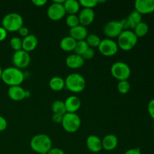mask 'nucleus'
I'll return each mask as SVG.
<instances>
[{
    "label": "nucleus",
    "instance_id": "nucleus-30",
    "mask_svg": "<svg viewBox=\"0 0 154 154\" xmlns=\"http://www.w3.org/2000/svg\"><path fill=\"white\" fill-rule=\"evenodd\" d=\"M9 44H10V46L12 49L14 51H18L22 50V39L20 37H13L11 38L10 42H9Z\"/></svg>",
    "mask_w": 154,
    "mask_h": 154
},
{
    "label": "nucleus",
    "instance_id": "nucleus-22",
    "mask_svg": "<svg viewBox=\"0 0 154 154\" xmlns=\"http://www.w3.org/2000/svg\"><path fill=\"white\" fill-rule=\"evenodd\" d=\"M66 13L71 14H77L80 11V5L79 2L76 0H66L65 3L63 4Z\"/></svg>",
    "mask_w": 154,
    "mask_h": 154
},
{
    "label": "nucleus",
    "instance_id": "nucleus-2",
    "mask_svg": "<svg viewBox=\"0 0 154 154\" xmlns=\"http://www.w3.org/2000/svg\"><path fill=\"white\" fill-rule=\"evenodd\" d=\"M30 147L33 151L38 154L48 153L52 148V141L48 135L38 134L32 138Z\"/></svg>",
    "mask_w": 154,
    "mask_h": 154
},
{
    "label": "nucleus",
    "instance_id": "nucleus-14",
    "mask_svg": "<svg viewBox=\"0 0 154 154\" xmlns=\"http://www.w3.org/2000/svg\"><path fill=\"white\" fill-rule=\"evenodd\" d=\"M86 145L92 153H99L102 150V139L97 135H91L87 137L86 140Z\"/></svg>",
    "mask_w": 154,
    "mask_h": 154
},
{
    "label": "nucleus",
    "instance_id": "nucleus-41",
    "mask_svg": "<svg viewBox=\"0 0 154 154\" xmlns=\"http://www.w3.org/2000/svg\"><path fill=\"white\" fill-rule=\"evenodd\" d=\"M124 154H141V151L140 148L135 147V148L129 149V150L125 152Z\"/></svg>",
    "mask_w": 154,
    "mask_h": 154
},
{
    "label": "nucleus",
    "instance_id": "nucleus-7",
    "mask_svg": "<svg viewBox=\"0 0 154 154\" xmlns=\"http://www.w3.org/2000/svg\"><path fill=\"white\" fill-rule=\"evenodd\" d=\"M111 73L119 81H128L131 75V69L123 62H116L111 66Z\"/></svg>",
    "mask_w": 154,
    "mask_h": 154
},
{
    "label": "nucleus",
    "instance_id": "nucleus-25",
    "mask_svg": "<svg viewBox=\"0 0 154 154\" xmlns=\"http://www.w3.org/2000/svg\"><path fill=\"white\" fill-rule=\"evenodd\" d=\"M149 31V26L147 23L141 21L134 29V33L138 38H142L147 34Z\"/></svg>",
    "mask_w": 154,
    "mask_h": 154
},
{
    "label": "nucleus",
    "instance_id": "nucleus-29",
    "mask_svg": "<svg viewBox=\"0 0 154 154\" xmlns=\"http://www.w3.org/2000/svg\"><path fill=\"white\" fill-rule=\"evenodd\" d=\"M131 88L130 84L128 81H120L117 84V90L121 94H126Z\"/></svg>",
    "mask_w": 154,
    "mask_h": 154
},
{
    "label": "nucleus",
    "instance_id": "nucleus-38",
    "mask_svg": "<svg viewBox=\"0 0 154 154\" xmlns=\"http://www.w3.org/2000/svg\"><path fill=\"white\" fill-rule=\"evenodd\" d=\"M63 115L59 114H54L52 116V121L55 123H61L63 121Z\"/></svg>",
    "mask_w": 154,
    "mask_h": 154
},
{
    "label": "nucleus",
    "instance_id": "nucleus-24",
    "mask_svg": "<svg viewBox=\"0 0 154 154\" xmlns=\"http://www.w3.org/2000/svg\"><path fill=\"white\" fill-rule=\"evenodd\" d=\"M127 19L129 20V24H130V29H134L135 27L142 21L141 20H142V15L140 13H138L137 11L134 10L133 11H132L129 14Z\"/></svg>",
    "mask_w": 154,
    "mask_h": 154
},
{
    "label": "nucleus",
    "instance_id": "nucleus-15",
    "mask_svg": "<svg viewBox=\"0 0 154 154\" xmlns=\"http://www.w3.org/2000/svg\"><path fill=\"white\" fill-rule=\"evenodd\" d=\"M8 96L11 100L20 102L26 99V90L21 86L10 87L8 90Z\"/></svg>",
    "mask_w": 154,
    "mask_h": 154
},
{
    "label": "nucleus",
    "instance_id": "nucleus-21",
    "mask_svg": "<svg viewBox=\"0 0 154 154\" xmlns=\"http://www.w3.org/2000/svg\"><path fill=\"white\" fill-rule=\"evenodd\" d=\"M77 42L71 36H66L63 38L60 42V47L63 51L66 52H71L74 51L75 46H76Z\"/></svg>",
    "mask_w": 154,
    "mask_h": 154
},
{
    "label": "nucleus",
    "instance_id": "nucleus-18",
    "mask_svg": "<svg viewBox=\"0 0 154 154\" xmlns=\"http://www.w3.org/2000/svg\"><path fill=\"white\" fill-rule=\"evenodd\" d=\"M88 35V31L85 26L78 25L69 30V36L75 39L76 42L84 41L87 38Z\"/></svg>",
    "mask_w": 154,
    "mask_h": 154
},
{
    "label": "nucleus",
    "instance_id": "nucleus-36",
    "mask_svg": "<svg viewBox=\"0 0 154 154\" xmlns=\"http://www.w3.org/2000/svg\"><path fill=\"white\" fill-rule=\"evenodd\" d=\"M8 127V122L5 117L0 115V132H3Z\"/></svg>",
    "mask_w": 154,
    "mask_h": 154
},
{
    "label": "nucleus",
    "instance_id": "nucleus-32",
    "mask_svg": "<svg viewBox=\"0 0 154 154\" xmlns=\"http://www.w3.org/2000/svg\"><path fill=\"white\" fill-rule=\"evenodd\" d=\"M79 3L81 6L84 7V8L93 9L99 4V2L98 0H81Z\"/></svg>",
    "mask_w": 154,
    "mask_h": 154
},
{
    "label": "nucleus",
    "instance_id": "nucleus-12",
    "mask_svg": "<svg viewBox=\"0 0 154 154\" xmlns=\"http://www.w3.org/2000/svg\"><path fill=\"white\" fill-rule=\"evenodd\" d=\"M135 10L141 15L154 12V0H136Z\"/></svg>",
    "mask_w": 154,
    "mask_h": 154
},
{
    "label": "nucleus",
    "instance_id": "nucleus-13",
    "mask_svg": "<svg viewBox=\"0 0 154 154\" xmlns=\"http://www.w3.org/2000/svg\"><path fill=\"white\" fill-rule=\"evenodd\" d=\"M80 25L83 26H90L95 19V12L93 9L84 8L80 11L78 14Z\"/></svg>",
    "mask_w": 154,
    "mask_h": 154
},
{
    "label": "nucleus",
    "instance_id": "nucleus-40",
    "mask_svg": "<svg viewBox=\"0 0 154 154\" xmlns=\"http://www.w3.org/2000/svg\"><path fill=\"white\" fill-rule=\"evenodd\" d=\"M8 32L3 28L2 26H0V42H2L7 38Z\"/></svg>",
    "mask_w": 154,
    "mask_h": 154
},
{
    "label": "nucleus",
    "instance_id": "nucleus-23",
    "mask_svg": "<svg viewBox=\"0 0 154 154\" xmlns=\"http://www.w3.org/2000/svg\"><path fill=\"white\" fill-rule=\"evenodd\" d=\"M49 87L53 91H61L65 88V80L61 77H53L49 81Z\"/></svg>",
    "mask_w": 154,
    "mask_h": 154
},
{
    "label": "nucleus",
    "instance_id": "nucleus-33",
    "mask_svg": "<svg viewBox=\"0 0 154 154\" xmlns=\"http://www.w3.org/2000/svg\"><path fill=\"white\" fill-rule=\"evenodd\" d=\"M95 56V51L93 48H89L87 51L84 52V54L82 55V57L84 60H89L93 58Z\"/></svg>",
    "mask_w": 154,
    "mask_h": 154
},
{
    "label": "nucleus",
    "instance_id": "nucleus-46",
    "mask_svg": "<svg viewBox=\"0 0 154 154\" xmlns=\"http://www.w3.org/2000/svg\"><path fill=\"white\" fill-rule=\"evenodd\" d=\"M40 154H48V153H40Z\"/></svg>",
    "mask_w": 154,
    "mask_h": 154
},
{
    "label": "nucleus",
    "instance_id": "nucleus-44",
    "mask_svg": "<svg viewBox=\"0 0 154 154\" xmlns=\"http://www.w3.org/2000/svg\"><path fill=\"white\" fill-rule=\"evenodd\" d=\"M30 96V92L28 91V90H26V98H29Z\"/></svg>",
    "mask_w": 154,
    "mask_h": 154
},
{
    "label": "nucleus",
    "instance_id": "nucleus-5",
    "mask_svg": "<svg viewBox=\"0 0 154 154\" xmlns=\"http://www.w3.org/2000/svg\"><path fill=\"white\" fill-rule=\"evenodd\" d=\"M138 37L135 35L133 31L123 30L117 37V45L120 49L124 51H131L138 43Z\"/></svg>",
    "mask_w": 154,
    "mask_h": 154
},
{
    "label": "nucleus",
    "instance_id": "nucleus-17",
    "mask_svg": "<svg viewBox=\"0 0 154 154\" xmlns=\"http://www.w3.org/2000/svg\"><path fill=\"white\" fill-rule=\"evenodd\" d=\"M85 63V60L82 56L78 54H71L66 59V64L69 68L72 69H78L82 67Z\"/></svg>",
    "mask_w": 154,
    "mask_h": 154
},
{
    "label": "nucleus",
    "instance_id": "nucleus-9",
    "mask_svg": "<svg viewBox=\"0 0 154 154\" xmlns=\"http://www.w3.org/2000/svg\"><path fill=\"white\" fill-rule=\"evenodd\" d=\"M98 49L101 54L105 57H112L117 54L119 48L117 42L113 39L105 38L101 41Z\"/></svg>",
    "mask_w": 154,
    "mask_h": 154
},
{
    "label": "nucleus",
    "instance_id": "nucleus-1",
    "mask_svg": "<svg viewBox=\"0 0 154 154\" xmlns=\"http://www.w3.org/2000/svg\"><path fill=\"white\" fill-rule=\"evenodd\" d=\"M25 75L22 70L16 67H8L2 70L1 80L10 87L20 86L23 82Z\"/></svg>",
    "mask_w": 154,
    "mask_h": 154
},
{
    "label": "nucleus",
    "instance_id": "nucleus-10",
    "mask_svg": "<svg viewBox=\"0 0 154 154\" xmlns=\"http://www.w3.org/2000/svg\"><path fill=\"white\" fill-rule=\"evenodd\" d=\"M66 14L63 4H58V3L55 2H53L48 7V11H47L48 17L51 20L54 21H57L63 19Z\"/></svg>",
    "mask_w": 154,
    "mask_h": 154
},
{
    "label": "nucleus",
    "instance_id": "nucleus-45",
    "mask_svg": "<svg viewBox=\"0 0 154 154\" xmlns=\"http://www.w3.org/2000/svg\"><path fill=\"white\" fill-rule=\"evenodd\" d=\"M2 69L1 66H0V80L2 78Z\"/></svg>",
    "mask_w": 154,
    "mask_h": 154
},
{
    "label": "nucleus",
    "instance_id": "nucleus-34",
    "mask_svg": "<svg viewBox=\"0 0 154 154\" xmlns=\"http://www.w3.org/2000/svg\"><path fill=\"white\" fill-rule=\"evenodd\" d=\"M147 111L150 117L154 120V99H151L147 105Z\"/></svg>",
    "mask_w": 154,
    "mask_h": 154
},
{
    "label": "nucleus",
    "instance_id": "nucleus-4",
    "mask_svg": "<svg viewBox=\"0 0 154 154\" xmlns=\"http://www.w3.org/2000/svg\"><path fill=\"white\" fill-rule=\"evenodd\" d=\"M2 27L7 32H15L23 26V19L20 14L15 12L7 14L2 20Z\"/></svg>",
    "mask_w": 154,
    "mask_h": 154
},
{
    "label": "nucleus",
    "instance_id": "nucleus-6",
    "mask_svg": "<svg viewBox=\"0 0 154 154\" xmlns=\"http://www.w3.org/2000/svg\"><path fill=\"white\" fill-rule=\"evenodd\" d=\"M63 129L69 133L76 132L80 129L81 120L76 113H66L61 123Z\"/></svg>",
    "mask_w": 154,
    "mask_h": 154
},
{
    "label": "nucleus",
    "instance_id": "nucleus-19",
    "mask_svg": "<svg viewBox=\"0 0 154 154\" xmlns=\"http://www.w3.org/2000/svg\"><path fill=\"white\" fill-rule=\"evenodd\" d=\"M102 149L107 151H111L117 147L118 138L113 134H109L104 137L102 139Z\"/></svg>",
    "mask_w": 154,
    "mask_h": 154
},
{
    "label": "nucleus",
    "instance_id": "nucleus-31",
    "mask_svg": "<svg viewBox=\"0 0 154 154\" xmlns=\"http://www.w3.org/2000/svg\"><path fill=\"white\" fill-rule=\"evenodd\" d=\"M66 22L68 26L70 27V29L74 28V27L80 25L79 19H78V17L77 14L69 15V16L66 17Z\"/></svg>",
    "mask_w": 154,
    "mask_h": 154
},
{
    "label": "nucleus",
    "instance_id": "nucleus-47",
    "mask_svg": "<svg viewBox=\"0 0 154 154\" xmlns=\"http://www.w3.org/2000/svg\"><path fill=\"white\" fill-rule=\"evenodd\" d=\"M153 132H154V125H153Z\"/></svg>",
    "mask_w": 154,
    "mask_h": 154
},
{
    "label": "nucleus",
    "instance_id": "nucleus-39",
    "mask_svg": "<svg viewBox=\"0 0 154 154\" xmlns=\"http://www.w3.org/2000/svg\"><path fill=\"white\" fill-rule=\"evenodd\" d=\"M48 154H65V152L62 149L58 148V147H52L48 152Z\"/></svg>",
    "mask_w": 154,
    "mask_h": 154
},
{
    "label": "nucleus",
    "instance_id": "nucleus-20",
    "mask_svg": "<svg viewBox=\"0 0 154 154\" xmlns=\"http://www.w3.org/2000/svg\"><path fill=\"white\" fill-rule=\"evenodd\" d=\"M38 45V38L35 35L29 34L22 40V50L29 53L33 51Z\"/></svg>",
    "mask_w": 154,
    "mask_h": 154
},
{
    "label": "nucleus",
    "instance_id": "nucleus-28",
    "mask_svg": "<svg viewBox=\"0 0 154 154\" xmlns=\"http://www.w3.org/2000/svg\"><path fill=\"white\" fill-rule=\"evenodd\" d=\"M88 48L89 46L85 40L79 41V42H77L76 46H75V50H74V52H75V54L82 56Z\"/></svg>",
    "mask_w": 154,
    "mask_h": 154
},
{
    "label": "nucleus",
    "instance_id": "nucleus-11",
    "mask_svg": "<svg viewBox=\"0 0 154 154\" xmlns=\"http://www.w3.org/2000/svg\"><path fill=\"white\" fill-rule=\"evenodd\" d=\"M104 34L108 37V38H114L118 37L120 33L123 32L121 26L119 21L111 20L107 23L103 29Z\"/></svg>",
    "mask_w": 154,
    "mask_h": 154
},
{
    "label": "nucleus",
    "instance_id": "nucleus-35",
    "mask_svg": "<svg viewBox=\"0 0 154 154\" xmlns=\"http://www.w3.org/2000/svg\"><path fill=\"white\" fill-rule=\"evenodd\" d=\"M119 22H120L123 31V30H129L130 29V24H129V22L127 18H123V19H122Z\"/></svg>",
    "mask_w": 154,
    "mask_h": 154
},
{
    "label": "nucleus",
    "instance_id": "nucleus-3",
    "mask_svg": "<svg viewBox=\"0 0 154 154\" xmlns=\"http://www.w3.org/2000/svg\"><path fill=\"white\" fill-rule=\"evenodd\" d=\"M65 87L72 93H80L85 89L86 80L80 74L72 73L65 79Z\"/></svg>",
    "mask_w": 154,
    "mask_h": 154
},
{
    "label": "nucleus",
    "instance_id": "nucleus-8",
    "mask_svg": "<svg viewBox=\"0 0 154 154\" xmlns=\"http://www.w3.org/2000/svg\"><path fill=\"white\" fill-rule=\"evenodd\" d=\"M31 62V57L28 52L20 50V51H15L12 56V63L14 67H16L19 69H26L29 66Z\"/></svg>",
    "mask_w": 154,
    "mask_h": 154
},
{
    "label": "nucleus",
    "instance_id": "nucleus-27",
    "mask_svg": "<svg viewBox=\"0 0 154 154\" xmlns=\"http://www.w3.org/2000/svg\"><path fill=\"white\" fill-rule=\"evenodd\" d=\"M86 42L88 45L89 48H98L101 42V38H99V36H98L97 35L95 34H90L87 35V38L85 39Z\"/></svg>",
    "mask_w": 154,
    "mask_h": 154
},
{
    "label": "nucleus",
    "instance_id": "nucleus-26",
    "mask_svg": "<svg viewBox=\"0 0 154 154\" xmlns=\"http://www.w3.org/2000/svg\"><path fill=\"white\" fill-rule=\"evenodd\" d=\"M51 110L54 114H59L64 115L66 113L65 103L62 100H56L51 105Z\"/></svg>",
    "mask_w": 154,
    "mask_h": 154
},
{
    "label": "nucleus",
    "instance_id": "nucleus-43",
    "mask_svg": "<svg viewBox=\"0 0 154 154\" xmlns=\"http://www.w3.org/2000/svg\"><path fill=\"white\" fill-rule=\"evenodd\" d=\"M65 1H66V0H54L53 2L58 3V4H64Z\"/></svg>",
    "mask_w": 154,
    "mask_h": 154
},
{
    "label": "nucleus",
    "instance_id": "nucleus-16",
    "mask_svg": "<svg viewBox=\"0 0 154 154\" xmlns=\"http://www.w3.org/2000/svg\"><path fill=\"white\" fill-rule=\"evenodd\" d=\"M66 113H76L81 106V102L78 97L70 96L65 100Z\"/></svg>",
    "mask_w": 154,
    "mask_h": 154
},
{
    "label": "nucleus",
    "instance_id": "nucleus-37",
    "mask_svg": "<svg viewBox=\"0 0 154 154\" xmlns=\"http://www.w3.org/2000/svg\"><path fill=\"white\" fill-rule=\"evenodd\" d=\"M18 33H19L20 35L23 38H25L26 37L27 35H29V29L27 28L26 26H23L19 30H18Z\"/></svg>",
    "mask_w": 154,
    "mask_h": 154
},
{
    "label": "nucleus",
    "instance_id": "nucleus-42",
    "mask_svg": "<svg viewBox=\"0 0 154 154\" xmlns=\"http://www.w3.org/2000/svg\"><path fill=\"white\" fill-rule=\"evenodd\" d=\"M32 2L37 7H42L47 3V0H32Z\"/></svg>",
    "mask_w": 154,
    "mask_h": 154
}]
</instances>
